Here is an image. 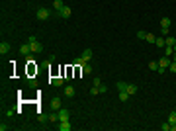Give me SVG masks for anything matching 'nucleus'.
<instances>
[{
    "instance_id": "nucleus-30",
    "label": "nucleus",
    "mask_w": 176,
    "mask_h": 131,
    "mask_svg": "<svg viewBox=\"0 0 176 131\" xmlns=\"http://www.w3.org/2000/svg\"><path fill=\"white\" fill-rule=\"evenodd\" d=\"M168 71H170V72H176V61H172V63H170V67H168Z\"/></svg>"
},
{
    "instance_id": "nucleus-26",
    "label": "nucleus",
    "mask_w": 176,
    "mask_h": 131,
    "mask_svg": "<svg viewBox=\"0 0 176 131\" xmlns=\"http://www.w3.org/2000/svg\"><path fill=\"white\" fill-rule=\"evenodd\" d=\"M170 121H166V123H162V125H160V129H162V131H170Z\"/></svg>"
},
{
    "instance_id": "nucleus-21",
    "label": "nucleus",
    "mask_w": 176,
    "mask_h": 131,
    "mask_svg": "<svg viewBox=\"0 0 176 131\" xmlns=\"http://www.w3.org/2000/svg\"><path fill=\"white\" fill-rule=\"evenodd\" d=\"M84 63H86V61H84V59H82V57H77V59L72 61V65H77V67H80V69H82V65H84Z\"/></svg>"
},
{
    "instance_id": "nucleus-23",
    "label": "nucleus",
    "mask_w": 176,
    "mask_h": 131,
    "mask_svg": "<svg viewBox=\"0 0 176 131\" xmlns=\"http://www.w3.org/2000/svg\"><path fill=\"white\" fill-rule=\"evenodd\" d=\"M174 55V47H165V57H172Z\"/></svg>"
},
{
    "instance_id": "nucleus-10",
    "label": "nucleus",
    "mask_w": 176,
    "mask_h": 131,
    "mask_svg": "<svg viewBox=\"0 0 176 131\" xmlns=\"http://www.w3.org/2000/svg\"><path fill=\"white\" fill-rule=\"evenodd\" d=\"M20 53L28 57V55L31 53V45H29V43H24V45H20Z\"/></svg>"
},
{
    "instance_id": "nucleus-16",
    "label": "nucleus",
    "mask_w": 176,
    "mask_h": 131,
    "mask_svg": "<svg viewBox=\"0 0 176 131\" xmlns=\"http://www.w3.org/2000/svg\"><path fill=\"white\" fill-rule=\"evenodd\" d=\"M165 41H166V47H174V45H176V39H174V37H170V35H166Z\"/></svg>"
},
{
    "instance_id": "nucleus-2",
    "label": "nucleus",
    "mask_w": 176,
    "mask_h": 131,
    "mask_svg": "<svg viewBox=\"0 0 176 131\" xmlns=\"http://www.w3.org/2000/svg\"><path fill=\"white\" fill-rule=\"evenodd\" d=\"M35 16H37V20L43 22V20H47V18L51 16V10H49V8H39V10L35 12Z\"/></svg>"
},
{
    "instance_id": "nucleus-12",
    "label": "nucleus",
    "mask_w": 176,
    "mask_h": 131,
    "mask_svg": "<svg viewBox=\"0 0 176 131\" xmlns=\"http://www.w3.org/2000/svg\"><path fill=\"white\" fill-rule=\"evenodd\" d=\"M8 51H10V43H8V41H2V43H0V55H6Z\"/></svg>"
},
{
    "instance_id": "nucleus-9",
    "label": "nucleus",
    "mask_w": 176,
    "mask_h": 131,
    "mask_svg": "<svg viewBox=\"0 0 176 131\" xmlns=\"http://www.w3.org/2000/svg\"><path fill=\"white\" fill-rule=\"evenodd\" d=\"M57 129H59V131H71V129H72V125L69 123V121H59Z\"/></svg>"
},
{
    "instance_id": "nucleus-15",
    "label": "nucleus",
    "mask_w": 176,
    "mask_h": 131,
    "mask_svg": "<svg viewBox=\"0 0 176 131\" xmlns=\"http://www.w3.org/2000/svg\"><path fill=\"white\" fill-rule=\"evenodd\" d=\"M63 6H65V2H63V0H53V8H55V12H59Z\"/></svg>"
},
{
    "instance_id": "nucleus-34",
    "label": "nucleus",
    "mask_w": 176,
    "mask_h": 131,
    "mask_svg": "<svg viewBox=\"0 0 176 131\" xmlns=\"http://www.w3.org/2000/svg\"><path fill=\"white\" fill-rule=\"evenodd\" d=\"M170 131H176V123H172V127H170Z\"/></svg>"
},
{
    "instance_id": "nucleus-7",
    "label": "nucleus",
    "mask_w": 176,
    "mask_h": 131,
    "mask_svg": "<svg viewBox=\"0 0 176 131\" xmlns=\"http://www.w3.org/2000/svg\"><path fill=\"white\" fill-rule=\"evenodd\" d=\"M49 108L53 110V112H59V110H61V98H51Z\"/></svg>"
},
{
    "instance_id": "nucleus-18",
    "label": "nucleus",
    "mask_w": 176,
    "mask_h": 131,
    "mask_svg": "<svg viewBox=\"0 0 176 131\" xmlns=\"http://www.w3.org/2000/svg\"><path fill=\"white\" fill-rule=\"evenodd\" d=\"M82 74H92V67L88 65V63H84V65H82Z\"/></svg>"
},
{
    "instance_id": "nucleus-1",
    "label": "nucleus",
    "mask_w": 176,
    "mask_h": 131,
    "mask_svg": "<svg viewBox=\"0 0 176 131\" xmlns=\"http://www.w3.org/2000/svg\"><path fill=\"white\" fill-rule=\"evenodd\" d=\"M28 43L31 45V53H41V51H43V45L35 39V35H31V37L28 39Z\"/></svg>"
},
{
    "instance_id": "nucleus-3",
    "label": "nucleus",
    "mask_w": 176,
    "mask_h": 131,
    "mask_svg": "<svg viewBox=\"0 0 176 131\" xmlns=\"http://www.w3.org/2000/svg\"><path fill=\"white\" fill-rule=\"evenodd\" d=\"M71 14H72V10L69 8V6H63L59 12H55V16H57V18H65V20H67V18H71Z\"/></svg>"
},
{
    "instance_id": "nucleus-13",
    "label": "nucleus",
    "mask_w": 176,
    "mask_h": 131,
    "mask_svg": "<svg viewBox=\"0 0 176 131\" xmlns=\"http://www.w3.org/2000/svg\"><path fill=\"white\" fill-rule=\"evenodd\" d=\"M125 90L129 92V96H131V94H137L139 86H137V84H125Z\"/></svg>"
},
{
    "instance_id": "nucleus-17",
    "label": "nucleus",
    "mask_w": 176,
    "mask_h": 131,
    "mask_svg": "<svg viewBox=\"0 0 176 131\" xmlns=\"http://www.w3.org/2000/svg\"><path fill=\"white\" fill-rule=\"evenodd\" d=\"M49 121H51V123H59V114H57V112H51V114H49Z\"/></svg>"
},
{
    "instance_id": "nucleus-14",
    "label": "nucleus",
    "mask_w": 176,
    "mask_h": 131,
    "mask_svg": "<svg viewBox=\"0 0 176 131\" xmlns=\"http://www.w3.org/2000/svg\"><path fill=\"white\" fill-rule=\"evenodd\" d=\"M155 45H157V47H166L165 37H162V35H160V37H157V39H155Z\"/></svg>"
},
{
    "instance_id": "nucleus-27",
    "label": "nucleus",
    "mask_w": 176,
    "mask_h": 131,
    "mask_svg": "<svg viewBox=\"0 0 176 131\" xmlns=\"http://www.w3.org/2000/svg\"><path fill=\"white\" fill-rule=\"evenodd\" d=\"M145 39H147L149 43H155V39H157V37H155V33H147V37H145Z\"/></svg>"
},
{
    "instance_id": "nucleus-32",
    "label": "nucleus",
    "mask_w": 176,
    "mask_h": 131,
    "mask_svg": "<svg viewBox=\"0 0 176 131\" xmlns=\"http://www.w3.org/2000/svg\"><path fill=\"white\" fill-rule=\"evenodd\" d=\"M137 37L139 39H145V37H147V33H145V31H137Z\"/></svg>"
},
{
    "instance_id": "nucleus-6",
    "label": "nucleus",
    "mask_w": 176,
    "mask_h": 131,
    "mask_svg": "<svg viewBox=\"0 0 176 131\" xmlns=\"http://www.w3.org/2000/svg\"><path fill=\"white\" fill-rule=\"evenodd\" d=\"M170 63H172V59H170V57H160L159 67H160V69H168V67H170Z\"/></svg>"
},
{
    "instance_id": "nucleus-22",
    "label": "nucleus",
    "mask_w": 176,
    "mask_h": 131,
    "mask_svg": "<svg viewBox=\"0 0 176 131\" xmlns=\"http://www.w3.org/2000/svg\"><path fill=\"white\" fill-rule=\"evenodd\" d=\"M149 69H151V71H159V61H151V63H149Z\"/></svg>"
},
{
    "instance_id": "nucleus-29",
    "label": "nucleus",
    "mask_w": 176,
    "mask_h": 131,
    "mask_svg": "<svg viewBox=\"0 0 176 131\" xmlns=\"http://www.w3.org/2000/svg\"><path fill=\"white\" fill-rule=\"evenodd\" d=\"M168 31H170V27H162V29H160V35H162V37H166V35H168Z\"/></svg>"
},
{
    "instance_id": "nucleus-31",
    "label": "nucleus",
    "mask_w": 176,
    "mask_h": 131,
    "mask_svg": "<svg viewBox=\"0 0 176 131\" xmlns=\"http://www.w3.org/2000/svg\"><path fill=\"white\" fill-rule=\"evenodd\" d=\"M100 94H104V92H108V86H106V84H100Z\"/></svg>"
},
{
    "instance_id": "nucleus-4",
    "label": "nucleus",
    "mask_w": 176,
    "mask_h": 131,
    "mask_svg": "<svg viewBox=\"0 0 176 131\" xmlns=\"http://www.w3.org/2000/svg\"><path fill=\"white\" fill-rule=\"evenodd\" d=\"M57 114H59V121H69V117H71V112H69V110H63V108H61Z\"/></svg>"
},
{
    "instance_id": "nucleus-11",
    "label": "nucleus",
    "mask_w": 176,
    "mask_h": 131,
    "mask_svg": "<svg viewBox=\"0 0 176 131\" xmlns=\"http://www.w3.org/2000/svg\"><path fill=\"white\" fill-rule=\"evenodd\" d=\"M92 57H94V53H92V49H90V47H86V49H84V51H82V59H84V61H86V63H88V61L92 59Z\"/></svg>"
},
{
    "instance_id": "nucleus-25",
    "label": "nucleus",
    "mask_w": 176,
    "mask_h": 131,
    "mask_svg": "<svg viewBox=\"0 0 176 131\" xmlns=\"http://www.w3.org/2000/svg\"><path fill=\"white\" fill-rule=\"evenodd\" d=\"M168 121H170V125H172V123H176V112H170V115H168Z\"/></svg>"
},
{
    "instance_id": "nucleus-19",
    "label": "nucleus",
    "mask_w": 176,
    "mask_h": 131,
    "mask_svg": "<svg viewBox=\"0 0 176 131\" xmlns=\"http://www.w3.org/2000/svg\"><path fill=\"white\" fill-rule=\"evenodd\" d=\"M127 98H129V92H127V90H119V100L121 102H127Z\"/></svg>"
},
{
    "instance_id": "nucleus-8",
    "label": "nucleus",
    "mask_w": 176,
    "mask_h": 131,
    "mask_svg": "<svg viewBox=\"0 0 176 131\" xmlns=\"http://www.w3.org/2000/svg\"><path fill=\"white\" fill-rule=\"evenodd\" d=\"M74 92H77V90H74V86H71V84H67L65 90H63V94H65L67 98H72V96H74Z\"/></svg>"
},
{
    "instance_id": "nucleus-28",
    "label": "nucleus",
    "mask_w": 176,
    "mask_h": 131,
    "mask_svg": "<svg viewBox=\"0 0 176 131\" xmlns=\"http://www.w3.org/2000/svg\"><path fill=\"white\" fill-rule=\"evenodd\" d=\"M39 121H41V123H43V121H49V115H45V114H39V117H37Z\"/></svg>"
},
{
    "instance_id": "nucleus-20",
    "label": "nucleus",
    "mask_w": 176,
    "mask_h": 131,
    "mask_svg": "<svg viewBox=\"0 0 176 131\" xmlns=\"http://www.w3.org/2000/svg\"><path fill=\"white\" fill-rule=\"evenodd\" d=\"M160 26H162V27H170V18H160Z\"/></svg>"
},
{
    "instance_id": "nucleus-24",
    "label": "nucleus",
    "mask_w": 176,
    "mask_h": 131,
    "mask_svg": "<svg viewBox=\"0 0 176 131\" xmlns=\"http://www.w3.org/2000/svg\"><path fill=\"white\" fill-rule=\"evenodd\" d=\"M90 94H92V96H98V94H100V88L92 84V88H90Z\"/></svg>"
},
{
    "instance_id": "nucleus-5",
    "label": "nucleus",
    "mask_w": 176,
    "mask_h": 131,
    "mask_svg": "<svg viewBox=\"0 0 176 131\" xmlns=\"http://www.w3.org/2000/svg\"><path fill=\"white\" fill-rule=\"evenodd\" d=\"M49 82H51V86L59 88V86H63V82H65V78H61V77H51V78H49Z\"/></svg>"
},
{
    "instance_id": "nucleus-33",
    "label": "nucleus",
    "mask_w": 176,
    "mask_h": 131,
    "mask_svg": "<svg viewBox=\"0 0 176 131\" xmlns=\"http://www.w3.org/2000/svg\"><path fill=\"white\" fill-rule=\"evenodd\" d=\"M92 84H94V86H100V84H102V80H100V78H94Z\"/></svg>"
},
{
    "instance_id": "nucleus-36",
    "label": "nucleus",
    "mask_w": 176,
    "mask_h": 131,
    "mask_svg": "<svg viewBox=\"0 0 176 131\" xmlns=\"http://www.w3.org/2000/svg\"><path fill=\"white\" fill-rule=\"evenodd\" d=\"M174 51H176V45H174Z\"/></svg>"
},
{
    "instance_id": "nucleus-35",
    "label": "nucleus",
    "mask_w": 176,
    "mask_h": 131,
    "mask_svg": "<svg viewBox=\"0 0 176 131\" xmlns=\"http://www.w3.org/2000/svg\"><path fill=\"white\" fill-rule=\"evenodd\" d=\"M172 61H176V51H174V55H172Z\"/></svg>"
}]
</instances>
